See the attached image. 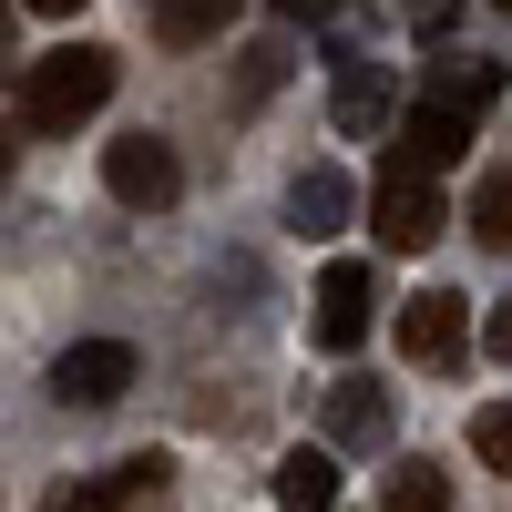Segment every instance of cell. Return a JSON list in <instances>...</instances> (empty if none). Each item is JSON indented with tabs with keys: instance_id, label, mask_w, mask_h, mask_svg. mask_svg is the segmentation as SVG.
<instances>
[{
	"instance_id": "cell-22",
	"label": "cell",
	"mask_w": 512,
	"mask_h": 512,
	"mask_svg": "<svg viewBox=\"0 0 512 512\" xmlns=\"http://www.w3.org/2000/svg\"><path fill=\"white\" fill-rule=\"evenodd\" d=\"M31 11H52V21H72V11H82V0H31Z\"/></svg>"
},
{
	"instance_id": "cell-21",
	"label": "cell",
	"mask_w": 512,
	"mask_h": 512,
	"mask_svg": "<svg viewBox=\"0 0 512 512\" xmlns=\"http://www.w3.org/2000/svg\"><path fill=\"white\" fill-rule=\"evenodd\" d=\"M277 21H338V0H277Z\"/></svg>"
},
{
	"instance_id": "cell-1",
	"label": "cell",
	"mask_w": 512,
	"mask_h": 512,
	"mask_svg": "<svg viewBox=\"0 0 512 512\" xmlns=\"http://www.w3.org/2000/svg\"><path fill=\"white\" fill-rule=\"evenodd\" d=\"M113 52L103 41H62V52H41L31 72H21V123L31 134H72V123H93L103 103H113Z\"/></svg>"
},
{
	"instance_id": "cell-11",
	"label": "cell",
	"mask_w": 512,
	"mask_h": 512,
	"mask_svg": "<svg viewBox=\"0 0 512 512\" xmlns=\"http://www.w3.org/2000/svg\"><path fill=\"white\" fill-rule=\"evenodd\" d=\"M338 502V461L318 451V441H297L287 461H277V512H328Z\"/></svg>"
},
{
	"instance_id": "cell-2",
	"label": "cell",
	"mask_w": 512,
	"mask_h": 512,
	"mask_svg": "<svg viewBox=\"0 0 512 512\" xmlns=\"http://www.w3.org/2000/svg\"><path fill=\"white\" fill-rule=\"evenodd\" d=\"M103 185H113V205H134V216H164V205L185 195V164H175L164 134H123V144H103Z\"/></svg>"
},
{
	"instance_id": "cell-13",
	"label": "cell",
	"mask_w": 512,
	"mask_h": 512,
	"mask_svg": "<svg viewBox=\"0 0 512 512\" xmlns=\"http://www.w3.org/2000/svg\"><path fill=\"white\" fill-rule=\"evenodd\" d=\"M226 21H236V0H154V41H175V52L216 41Z\"/></svg>"
},
{
	"instance_id": "cell-6",
	"label": "cell",
	"mask_w": 512,
	"mask_h": 512,
	"mask_svg": "<svg viewBox=\"0 0 512 512\" xmlns=\"http://www.w3.org/2000/svg\"><path fill=\"white\" fill-rule=\"evenodd\" d=\"M369 297H379V287H369L359 256H338V267L318 277V318H308V328H318V349H328V359H349L359 338H369Z\"/></svg>"
},
{
	"instance_id": "cell-20",
	"label": "cell",
	"mask_w": 512,
	"mask_h": 512,
	"mask_svg": "<svg viewBox=\"0 0 512 512\" xmlns=\"http://www.w3.org/2000/svg\"><path fill=\"white\" fill-rule=\"evenodd\" d=\"M482 349H492V359H512V297H502V308L482 318Z\"/></svg>"
},
{
	"instance_id": "cell-12",
	"label": "cell",
	"mask_w": 512,
	"mask_h": 512,
	"mask_svg": "<svg viewBox=\"0 0 512 512\" xmlns=\"http://www.w3.org/2000/svg\"><path fill=\"white\" fill-rule=\"evenodd\" d=\"M502 82H512L502 62H441V72H431V103H451V113H492Z\"/></svg>"
},
{
	"instance_id": "cell-17",
	"label": "cell",
	"mask_w": 512,
	"mask_h": 512,
	"mask_svg": "<svg viewBox=\"0 0 512 512\" xmlns=\"http://www.w3.org/2000/svg\"><path fill=\"white\" fill-rule=\"evenodd\" d=\"M472 451H482L492 472L512 482V400H492V410H472Z\"/></svg>"
},
{
	"instance_id": "cell-25",
	"label": "cell",
	"mask_w": 512,
	"mask_h": 512,
	"mask_svg": "<svg viewBox=\"0 0 512 512\" xmlns=\"http://www.w3.org/2000/svg\"><path fill=\"white\" fill-rule=\"evenodd\" d=\"M502 11H512V0H502Z\"/></svg>"
},
{
	"instance_id": "cell-5",
	"label": "cell",
	"mask_w": 512,
	"mask_h": 512,
	"mask_svg": "<svg viewBox=\"0 0 512 512\" xmlns=\"http://www.w3.org/2000/svg\"><path fill=\"white\" fill-rule=\"evenodd\" d=\"M123 390H134V349L123 338H82V349L52 359V400H72V410H113Z\"/></svg>"
},
{
	"instance_id": "cell-4",
	"label": "cell",
	"mask_w": 512,
	"mask_h": 512,
	"mask_svg": "<svg viewBox=\"0 0 512 512\" xmlns=\"http://www.w3.org/2000/svg\"><path fill=\"white\" fill-rule=\"evenodd\" d=\"M461 349H472V308H461L451 287H420L410 308H400V359L410 369H451Z\"/></svg>"
},
{
	"instance_id": "cell-8",
	"label": "cell",
	"mask_w": 512,
	"mask_h": 512,
	"mask_svg": "<svg viewBox=\"0 0 512 512\" xmlns=\"http://www.w3.org/2000/svg\"><path fill=\"white\" fill-rule=\"evenodd\" d=\"M328 123H338V134H390V62H369V52L338 62V82H328Z\"/></svg>"
},
{
	"instance_id": "cell-10",
	"label": "cell",
	"mask_w": 512,
	"mask_h": 512,
	"mask_svg": "<svg viewBox=\"0 0 512 512\" xmlns=\"http://www.w3.org/2000/svg\"><path fill=\"white\" fill-rule=\"evenodd\" d=\"M349 205H359L349 175H338V164H308V175L287 185V226H297V236H338V226H349Z\"/></svg>"
},
{
	"instance_id": "cell-16",
	"label": "cell",
	"mask_w": 512,
	"mask_h": 512,
	"mask_svg": "<svg viewBox=\"0 0 512 512\" xmlns=\"http://www.w3.org/2000/svg\"><path fill=\"white\" fill-rule=\"evenodd\" d=\"M41 512H134V492H123V472H103V482H72V492H52Z\"/></svg>"
},
{
	"instance_id": "cell-3",
	"label": "cell",
	"mask_w": 512,
	"mask_h": 512,
	"mask_svg": "<svg viewBox=\"0 0 512 512\" xmlns=\"http://www.w3.org/2000/svg\"><path fill=\"white\" fill-rule=\"evenodd\" d=\"M369 216H379V236H390L400 256H420V246H441V185L431 175H410V164H390V175L369 185Z\"/></svg>"
},
{
	"instance_id": "cell-14",
	"label": "cell",
	"mask_w": 512,
	"mask_h": 512,
	"mask_svg": "<svg viewBox=\"0 0 512 512\" xmlns=\"http://www.w3.org/2000/svg\"><path fill=\"white\" fill-rule=\"evenodd\" d=\"M379 512H451V472H441V461H400V472H390V492H379Z\"/></svg>"
},
{
	"instance_id": "cell-23",
	"label": "cell",
	"mask_w": 512,
	"mask_h": 512,
	"mask_svg": "<svg viewBox=\"0 0 512 512\" xmlns=\"http://www.w3.org/2000/svg\"><path fill=\"white\" fill-rule=\"evenodd\" d=\"M0 175H11V134H0Z\"/></svg>"
},
{
	"instance_id": "cell-24",
	"label": "cell",
	"mask_w": 512,
	"mask_h": 512,
	"mask_svg": "<svg viewBox=\"0 0 512 512\" xmlns=\"http://www.w3.org/2000/svg\"><path fill=\"white\" fill-rule=\"evenodd\" d=\"M0 31H11V0H0Z\"/></svg>"
},
{
	"instance_id": "cell-9",
	"label": "cell",
	"mask_w": 512,
	"mask_h": 512,
	"mask_svg": "<svg viewBox=\"0 0 512 512\" xmlns=\"http://www.w3.org/2000/svg\"><path fill=\"white\" fill-rule=\"evenodd\" d=\"M461 154H472V113H451V103H410L390 164H410V175H441V164H461Z\"/></svg>"
},
{
	"instance_id": "cell-15",
	"label": "cell",
	"mask_w": 512,
	"mask_h": 512,
	"mask_svg": "<svg viewBox=\"0 0 512 512\" xmlns=\"http://www.w3.org/2000/svg\"><path fill=\"white\" fill-rule=\"evenodd\" d=\"M472 236L482 246H512V164H492V175L472 185Z\"/></svg>"
},
{
	"instance_id": "cell-18",
	"label": "cell",
	"mask_w": 512,
	"mask_h": 512,
	"mask_svg": "<svg viewBox=\"0 0 512 512\" xmlns=\"http://www.w3.org/2000/svg\"><path fill=\"white\" fill-rule=\"evenodd\" d=\"M277 82H287V41H256V52H246V72H236V103H267Z\"/></svg>"
},
{
	"instance_id": "cell-19",
	"label": "cell",
	"mask_w": 512,
	"mask_h": 512,
	"mask_svg": "<svg viewBox=\"0 0 512 512\" xmlns=\"http://www.w3.org/2000/svg\"><path fill=\"white\" fill-rule=\"evenodd\" d=\"M400 21H410V31H451L461 0H400Z\"/></svg>"
},
{
	"instance_id": "cell-7",
	"label": "cell",
	"mask_w": 512,
	"mask_h": 512,
	"mask_svg": "<svg viewBox=\"0 0 512 512\" xmlns=\"http://www.w3.org/2000/svg\"><path fill=\"white\" fill-rule=\"evenodd\" d=\"M318 420H328V441H338V451H390V420H400V400L379 390V379H338V390L318 400Z\"/></svg>"
}]
</instances>
